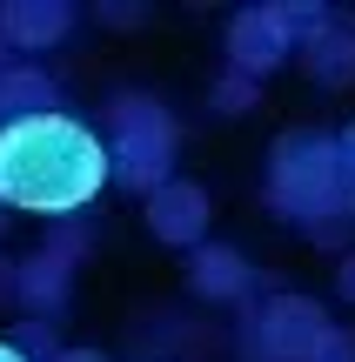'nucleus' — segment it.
<instances>
[{
  "label": "nucleus",
  "mask_w": 355,
  "mask_h": 362,
  "mask_svg": "<svg viewBox=\"0 0 355 362\" xmlns=\"http://www.w3.org/2000/svg\"><path fill=\"white\" fill-rule=\"evenodd\" d=\"M107 188V148L88 121L40 107L0 121V208L20 215H74Z\"/></svg>",
  "instance_id": "f257e3e1"
},
{
  "label": "nucleus",
  "mask_w": 355,
  "mask_h": 362,
  "mask_svg": "<svg viewBox=\"0 0 355 362\" xmlns=\"http://www.w3.org/2000/svg\"><path fill=\"white\" fill-rule=\"evenodd\" d=\"M268 208L282 221L322 228L315 242H335V228L355 221V175L335 155V134H282L268 155Z\"/></svg>",
  "instance_id": "f03ea898"
},
{
  "label": "nucleus",
  "mask_w": 355,
  "mask_h": 362,
  "mask_svg": "<svg viewBox=\"0 0 355 362\" xmlns=\"http://www.w3.org/2000/svg\"><path fill=\"white\" fill-rule=\"evenodd\" d=\"M107 128H114V141H101L107 148V181H128L134 194H155L161 181H174L181 134H174V115L155 94H114L107 101Z\"/></svg>",
  "instance_id": "7ed1b4c3"
},
{
  "label": "nucleus",
  "mask_w": 355,
  "mask_h": 362,
  "mask_svg": "<svg viewBox=\"0 0 355 362\" xmlns=\"http://www.w3.org/2000/svg\"><path fill=\"white\" fill-rule=\"evenodd\" d=\"M329 21H335V13L315 7V0H308V7H295V0H275V7H241L235 21H228V67L248 74V81H262V74H275L295 47H308Z\"/></svg>",
  "instance_id": "20e7f679"
},
{
  "label": "nucleus",
  "mask_w": 355,
  "mask_h": 362,
  "mask_svg": "<svg viewBox=\"0 0 355 362\" xmlns=\"http://www.w3.org/2000/svg\"><path fill=\"white\" fill-rule=\"evenodd\" d=\"M322 336H329V315L308 296H275L255 315V349H262V362H308V349Z\"/></svg>",
  "instance_id": "39448f33"
},
{
  "label": "nucleus",
  "mask_w": 355,
  "mask_h": 362,
  "mask_svg": "<svg viewBox=\"0 0 355 362\" xmlns=\"http://www.w3.org/2000/svg\"><path fill=\"white\" fill-rule=\"evenodd\" d=\"M201 228H208V194L195 188V181H161L155 194H148V235L168 248H195Z\"/></svg>",
  "instance_id": "423d86ee"
},
{
  "label": "nucleus",
  "mask_w": 355,
  "mask_h": 362,
  "mask_svg": "<svg viewBox=\"0 0 355 362\" xmlns=\"http://www.w3.org/2000/svg\"><path fill=\"white\" fill-rule=\"evenodd\" d=\"M74 27L67 0H7L0 7V47H54Z\"/></svg>",
  "instance_id": "0eeeda50"
},
{
  "label": "nucleus",
  "mask_w": 355,
  "mask_h": 362,
  "mask_svg": "<svg viewBox=\"0 0 355 362\" xmlns=\"http://www.w3.org/2000/svg\"><path fill=\"white\" fill-rule=\"evenodd\" d=\"M188 288L208 302H235V296H248V262L228 242H195L188 248Z\"/></svg>",
  "instance_id": "6e6552de"
},
{
  "label": "nucleus",
  "mask_w": 355,
  "mask_h": 362,
  "mask_svg": "<svg viewBox=\"0 0 355 362\" xmlns=\"http://www.w3.org/2000/svg\"><path fill=\"white\" fill-rule=\"evenodd\" d=\"M74 255H80V235L54 242L47 255H34V262L20 269V296L34 302V309H47V315H54V309L67 302V275H74Z\"/></svg>",
  "instance_id": "1a4fd4ad"
},
{
  "label": "nucleus",
  "mask_w": 355,
  "mask_h": 362,
  "mask_svg": "<svg viewBox=\"0 0 355 362\" xmlns=\"http://www.w3.org/2000/svg\"><path fill=\"white\" fill-rule=\"evenodd\" d=\"M302 61H308V74H315L322 88L355 81V27H349V21H329V27L302 47Z\"/></svg>",
  "instance_id": "9d476101"
},
{
  "label": "nucleus",
  "mask_w": 355,
  "mask_h": 362,
  "mask_svg": "<svg viewBox=\"0 0 355 362\" xmlns=\"http://www.w3.org/2000/svg\"><path fill=\"white\" fill-rule=\"evenodd\" d=\"M40 107H54V74H40V67H0V121L40 115Z\"/></svg>",
  "instance_id": "9b49d317"
},
{
  "label": "nucleus",
  "mask_w": 355,
  "mask_h": 362,
  "mask_svg": "<svg viewBox=\"0 0 355 362\" xmlns=\"http://www.w3.org/2000/svg\"><path fill=\"white\" fill-rule=\"evenodd\" d=\"M255 101H262V81L235 74V67H228V74L215 81V94H208V107H215V115H248Z\"/></svg>",
  "instance_id": "f8f14e48"
},
{
  "label": "nucleus",
  "mask_w": 355,
  "mask_h": 362,
  "mask_svg": "<svg viewBox=\"0 0 355 362\" xmlns=\"http://www.w3.org/2000/svg\"><path fill=\"white\" fill-rule=\"evenodd\" d=\"M308 362H355V336L349 329H329V336L308 349Z\"/></svg>",
  "instance_id": "ddd939ff"
},
{
  "label": "nucleus",
  "mask_w": 355,
  "mask_h": 362,
  "mask_svg": "<svg viewBox=\"0 0 355 362\" xmlns=\"http://www.w3.org/2000/svg\"><path fill=\"white\" fill-rule=\"evenodd\" d=\"M335 155H342V168L355 175V121H349V128H342V134H335Z\"/></svg>",
  "instance_id": "4468645a"
},
{
  "label": "nucleus",
  "mask_w": 355,
  "mask_h": 362,
  "mask_svg": "<svg viewBox=\"0 0 355 362\" xmlns=\"http://www.w3.org/2000/svg\"><path fill=\"white\" fill-rule=\"evenodd\" d=\"M47 362H107V356H94V349H61V356H47Z\"/></svg>",
  "instance_id": "2eb2a0df"
},
{
  "label": "nucleus",
  "mask_w": 355,
  "mask_h": 362,
  "mask_svg": "<svg viewBox=\"0 0 355 362\" xmlns=\"http://www.w3.org/2000/svg\"><path fill=\"white\" fill-rule=\"evenodd\" d=\"M335 282H342V296H349V302H355V255H349V262H342V275H335Z\"/></svg>",
  "instance_id": "dca6fc26"
},
{
  "label": "nucleus",
  "mask_w": 355,
  "mask_h": 362,
  "mask_svg": "<svg viewBox=\"0 0 355 362\" xmlns=\"http://www.w3.org/2000/svg\"><path fill=\"white\" fill-rule=\"evenodd\" d=\"M0 362H27V349H13V342H0Z\"/></svg>",
  "instance_id": "f3484780"
},
{
  "label": "nucleus",
  "mask_w": 355,
  "mask_h": 362,
  "mask_svg": "<svg viewBox=\"0 0 355 362\" xmlns=\"http://www.w3.org/2000/svg\"><path fill=\"white\" fill-rule=\"evenodd\" d=\"M0 282H7V269H0Z\"/></svg>",
  "instance_id": "a211bd4d"
}]
</instances>
